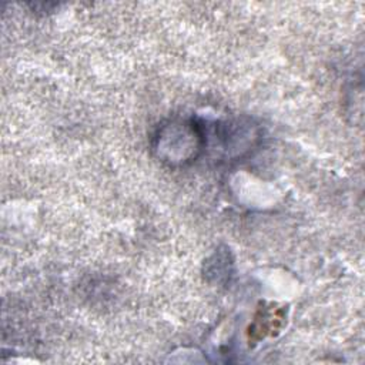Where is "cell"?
<instances>
[{
    "mask_svg": "<svg viewBox=\"0 0 365 365\" xmlns=\"http://www.w3.org/2000/svg\"><path fill=\"white\" fill-rule=\"evenodd\" d=\"M154 150L170 164L187 163L198 155L205 143L200 124L192 120L170 121L155 135Z\"/></svg>",
    "mask_w": 365,
    "mask_h": 365,
    "instance_id": "1",
    "label": "cell"
}]
</instances>
